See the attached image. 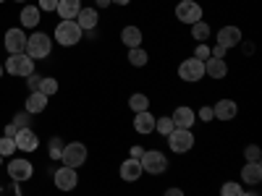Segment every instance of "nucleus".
Here are the masks:
<instances>
[{
	"instance_id": "nucleus-44",
	"label": "nucleus",
	"mask_w": 262,
	"mask_h": 196,
	"mask_svg": "<svg viewBox=\"0 0 262 196\" xmlns=\"http://www.w3.org/2000/svg\"><path fill=\"white\" fill-rule=\"evenodd\" d=\"M97 6L100 8H107V6H111V0H97Z\"/></svg>"
},
{
	"instance_id": "nucleus-25",
	"label": "nucleus",
	"mask_w": 262,
	"mask_h": 196,
	"mask_svg": "<svg viewBox=\"0 0 262 196\" xmlns=\"http://www.w3.org/2000/svg\"><path fill=\"white\" fill-rule=\"evenodd\" d=\"M128 107H131L134 113H144V110H149V97L142 94V92L131 94V97H128Z\"/></svg>"
},
{
	"instance_id": "nucleus-13",
	"label": "nucleus",
	"mask_w": 262,
	"mask_h": 196,
	"mask_svg": "<svg viewBox=\"0 0 262 196\" xmlns=\"http://www.w3.org/2000/svg\"><path fill=\"white\" fill-rule=\"evenodd\" d=\"M170 120H173V126H176V128H189V131H191V126L196 123V113L191 110V107L181 105V107H176V110H173Z\"/></svg>"
},
{
	"instance_id": "nucleus-6",
	"label": "nucleus",
	"mask_w": 262,
	"mask_h": 196,
	"mask_svg": "<svg viewBox=\"0 0 262 196\" xmlns=\"http://www.w3.org/2000/svg\"><path fill=\"white\" fill-rule=\"evenodd\" d=\"M194 134L189 128H173L170 134H168V146L170 152H176V155H184V152H191L194 146Z\"/></svg>"
},
{
	"instance_id": "nucleus-7",
	"label": "nucleus",
	"mask_w": 262,
	"mask_h": 196,
	"mask_svg": "<svg viewBox=\"0 0 262 196\" xmlns=\"http://www.w3.org/2000/svg\"><path fill=\"white\" fill-rule=\"evenodd\" d=\"M179 79H184V81H189V84L205 79V60L186 58V60L179 65Z\"/></svg>"
},
{
	"instance_id": "nucleus-20",
	"label": "nucleus",
	"mask_w": 262,
	"mask_h": 196,
	"mask_svg": "<svg viewBox=\"0 0 262 196\" xmlns=\"http://www.w3.org/2000/svg\"><path fill=\"white\" fill-rule=\"evenodd\" d=\"M242 183H247V186H259L262 183V165L259 162H247L242 167Z\"/></svg>"
},
{
	"instance_id": "nucleus-34",
	"label": "nucleus",
	"mask_w": 262,
	"mask_h": 196,
	"mask_svg": "<svg viewBox=\"0 0 262 196\" xmlns=\"http://www.w3.org/2000/svg\"><path fill=\"white\" fill-rule=\"evenodd\" d=\"M196 120H202V123L215 120V115H212V107H200V113H196Z\"/></svg>"
},
{
	"instance_id": "nucleus-27",
	"label": "nucleus",
	"mask_w": 262,
	"mask_h": 196,
	"mask_svg": "<svg viewBox=\"0 0 262 196\" xmlns=\"http://www.w3.org/2000/svg\"><path fill=\"white\" fill-rule=\"evenodd\" d=\"M191 37L196 42H207L210 39V24L207 21H196V24H191Z\"/></svg>"
},
{
	"instance_id": "nucleus-35",
	"label": "nucleus",
	"mask_w": 262,
	"mask_h": 196,
	"mask_svg": "<svg viewBox=\"0 0 262 196\" xmlns=\"http://www.w3.org/2000/svg\"><path fill=\"white\" fill-rule=\"evenodd\" d=\"M13 126H16V128H29V113L16 115V118H13Z\"/></svg>"
},
{
	"instance_id": "nucleus-14",
	"label": "nucleus",
	"mask_w": 262,
	"mask_h": 196,
	"mask_svg": "<svg viewBox=\"0 0 262 196\" xmlns=\"http://www.w3.org/2000/svg\"><path fill=\"white\" fill-rule=\"evenodd\" d=\"M13 141H16V149H21V152H34L39 146V139H37V134L32 128H18Z\"/></svg>"
},
{
	"instance_id": "nucleus-4",
	"label": "nucleus",
	"mask_w": 262,
	"mask_h": 196,
	"mask_svg": "<svg viewBox=\"0 0 262 196\" xmlns=\"http://www.w3.org/2000/svg\"><path fill=\"white\" fill-rule=\"evenodd\" d=\"M86 146L81 144V141H71V144H66L63 146V152H60V162L66 165V167H81L84 162H86Z\"/></svg>"
},
{
	"instance_id": "nucleus-21",
	"label": "nucleus",
	"mask_w": 262,
	"mask_h": 196,
	"mask_svg": "<svg viewBox=\"0 0 262 196\" xmlns=\"http://www.w3.org/2000/svg\"><path fill=\"white\" fill-rule=\"evenodd\" d=\"M55 11H58V16L63 21H74L79 16V11H81V0H58Z\"/></svg>"
},
{
	"instance_id": "nucleus-15",
	"label": "nucleus",
	"mask_w": 262,
	"mask_h": 196,
	"mask_svg": "<svg viewBox=\"0 0 262 196\" xmlns=\"http://www.w3.org/2000/svg\"><path fill=\"white\" fill-rule=\"evenodd\" d=\"M215 120H233L238 115V105L233 100H217V105L212 107Z\"/></svg>"
},
{
	"instance_id": "nucleus-16",
	"label": "nucleus",
	"mask_w": 262,
	"mask_h": 196,
	"mask_svg": "<svg viewBox=\"0 0 262 196\" xmlns=\"http://www.w3.org/2000/svg\"><path fill=\"white\" fill-rule=\"evenodd\" d=\"M155 115H152L149 110H144V113H134V131L137 134H142V136H147V134H155Z\"/></svg>"
},
{
	"instance_id": "nucleus-42",
	"label": "nucleus",
	"mask_w": 262,
	"mask_h": 196,
	"mask_svg": "<svg viewBox=\"0 0 262 196\" xmlns=\"http://www.w3.org/2000/svg\"><path fill=\"white\" fill-rule=\"evenodd\" d=\"M131 155H134V160H139V157H142V149H139V146H134V149H131Z\"/></svg>"
},
{
	"instance_id": "nucleus-3",
	"label": "nucleus",
	"mask_w": 262,
	"mask_h": 196,
	"mask_svg": "<svg viewBox=\"0 0 262 196\" xmlns=\"http://www.w3.org/2000/svg\"><path fill=\"white\" fill-rule=\"evenodd\" d=\"M81 37H84V32H81V27L76 24V21H60V24L55 27V39H58V45H63V47L79 45Z\"/></svg>"
},
{
	"instance_id": "nucleus-12",
	"label": "nucleus",
	"mask_w": 262,
	"mask_h": 196,
	"mask_svg": "<svg viewBox=\"0 0 262 196\" xmlns=\"http://www.w3.org/2000/svg\"><path fill=\"white\" fill-rule=\"evenodd\" d=\"M74 21L81 27V32H95L97 24H100V13H97V8H84L81 6V11H79V16Z\"/></svg>"
},
{
	"instance_id": "nucleus-38",
	"label": "nucleus",
	"mask_w": 262,
	"mask_h": 196,
	"mask_svg": "<svg viewBox=\"0 0 262 196\" xmlns=\"http://www.w3.org/2000/svg\"><path fill=\"white\" fill-rule=\"evenodd\" d=\"M39 79H42V76H37V74L27 76V84H29V89H32V92H37V86H39Z\"/></svg>"
},
{
	"instance_id": "nucleus-41",
	"label": "nucleus",
	"mask_w": 262,
	"mask_h": 196,
	"mask_svg": "<svg viewBox=\"0 0 262 196\" xmlns=\"http://www.w3.org/2000/svg\"><path fill=\"white\" fill-rule=\"evenodd\" d=\"M60 152H63V146H60L58 139H55V144H53V149H50V155H53V157H60Z\"/></svg>"
},
{
	"instance_id": "nucleus-46",
	"label": "nucleus",
	"mask_w": 262,
	"mask_h": 196,
	"mask_svg": "<svg viewBox=\"0 0 262 196\" xmlns=\"http://www.w3.org/2000/svg\"><path fill=\"white\" fill-rule=\"evenodd\" d=\"M16 3H27V0H16Z\"/></svg>"
},
{
	"instance_id": "nucleus-9",
	"label": "nucleus",
	"mask_w": 262,
	"mask_h": 196,
	"mask_svg": "<svg viewBox=\"0 0 262 196\" xmlns=\"http://www.w3.org/2000/svg\"><path fill=\"white\" fill-rule=\"evenodd\" d=\"M8 176H11L16 183L29 181V178L34 176V167H32V162H29V160L18 157V160H11V162H8Z\"/></svg>"
},
{
	"instance_id": "nucleus-45",
	"label": "nucleus",
	"mask_w": 262,
	"mask_h": 196,
	"mask_svg": "<svg viewBox=\"0 0 262 196\" xmlns=\"http://www.w3.org/2000/svg\"><path fill=\"white\" fill-rule=\"evenodd\" d=\"M3 71H6V68H3V65H0V76H3Z\"/></svg>"
},
{
	"instance_id": "nucleus-39",
	"label": "nucleus",
	"mask_w": 262,
	"mask_h": 196,
	"mask_svg": "<svg viewBox=\"0 0 262 196\" xmlns=\"http://www.w3.org/2000/svg\"><path fill=\"white\" fill-rule=\"evenodd\" d=\"M16 134H18V128H16L13 123H8V126H6V136H8V139H16Z\"/></svg>"
},
{
	"instance_id": "nucleus-8",
	"label": "nucleus",
	"mask_w": 262,
	"mask_h": 196,
	"mask_svg": "<svg viewBox=\"0 0 262 196\" xmlns=\"http://www.w3.org/2000/svg\"><path fill=\"white\" fill-rule=\"evenodd\" d=\"M176 18L181 24H196V21H202V6L194 3V0H181L176 6Z\"/></svg>"
},
{
	"instance_id": "nucleus-37",
	"label": "nucleus",
	"mask_w": 262,
	"mask_h": 196,
	"mask_svg": "<svg viewBox=\"0 0 262 196\" xmlns=\"http://www.w3.org/2000/svg\"><path fill=\"white\" fill-rule=\"evenodd\" d=\"M210 58H223V60H226V47H223V45H215V47L210 50Z\"/></svg>"
},
{
	"instance_id": "nucleus-2",
	"label": "nucleus",
	"mask_w": 262,
	"mask_h": 196,
	"mask_svg": "<svg viewBox=\"0 0 262 196\" xmlns=\"http://www.w3.org/2000/svg\"><path fill=\"white\" fill-rule=\"evenodd\" d=\"M139 165H142V173H149V176H160V173L168 170V157L163 155L160 149H147V152H142Z\"/></svg>"
},
{
	"instance_id": "nucleus-5",
	"label": "nucleus",
	"mask_w": 262,
	"mask_h": 196,
	"mask_svg": "<svg viewBox=\"0 0 262 196\" xmlns=\"http://www.w3.org/2000/svg\"><path fill=\"white\" fill-rule=\"evenodd\" d=\"M3 68L11 74V76H32L34 74V60L27 55V53H16V55H11L8 60H6V65Z\"/></svg>"
},
{
	"instance_id": "nucleus-24",
	"label": "nucleus",
	"mask_w": 262,
	"mask_h": 196,
	"mask_svg": "<svg viewBox=\"0 0 262 196\" xmlns=\"http://www.w3.org/2000/svg\"><path fill=\"white\" fill-rule=\"evenodd\" d=\"M48 100H50V97H45L42 92H32V94L27 97V113H29V115L42 113V110L48 107Z\"/></svg>"
},
{
	"instance_id": "nucleus-40",
	"label": "nucleus",
	"mask_w": 262,
	"mask_h": 196,
	"mask_svg": "<svg viewBox=\"0 0 262 196\" xmlns=\"http://www.w3.org/2000/svg\"><path fill=\"white\" fill-rule=\"evenodd\" d=\"M163 196H186V193H184L181 188H165V193H163Z\"/></svg>"
},
{
	"instance_id": "nucleus-18",
	"label": "nucleus",
	"mask_w": 262,
	"mask_h": 196,
	"mask_svg": "<svg viewBox=\"0 0 262 196\" xmlns=\"http://www.w3.org/2000/svg\"><path fill=\"white\" fill-rule=\"evenodd\" d=\"M121 178L126 181V183H134V181H139L142 178V165H139V160H134V157H128V160H123L121 162Z\"/></svg>"
},
{
	"instance_id": "nucleus-36",
	"label": "nucleus",
	"mask_w": 262,
	"mask_h": 196,
	"mask_svg": "<svg viewBox=\"0 0 262 196\" xmlns=\"http://www.w3.org/2000/svg\"><path fill=\"white\" fill-rule=\"evenodd\" d=\"M39 11H55L58 8V0H39Z\"/></svg>"
},
{
	"instance_id": "nucleus-17",
	"label": "nucleus",
	"mask_w": 262,
	"mask_h": 196,
	"mask_svg": "<svg viewBox=\"0 0 262 196\" xmlns=\"http://www.w3.org/2000/svg\"><path fill=\"white\" fill-rule=\"evenodd\" d=\"M238 42H242V29L238 27H223L221 32H217V45H223L226 50L236 47Z\"/></svg>"
},
{
	"instance_id": "nucleus-32",
	"label": "nucleus",
	"mask_w": 262,
	"mask_h": 196,
	"mask_svg": "<svg viewBox=\"0 0 262 196\" xmlns=\"http://www.w3.org/2000/svg\"><path fill=\"white\" fill-rule=\"evenodd\" d=\"M244 160H247V162H259V160H262V149H259L257 144H249V146L244 149Z\"/></svg>"
},
{
	"instance_id": "nucleus-28",
	"label": "nucleus",
	"mask_w": 262,
	"mask_h": 196,
	"mask_svg": "<svg viewBox=\"0 0 262 196\" xmlns=\"http://www.w3.org/2000/svg\"><path fill=\"white\" fill-rule=\"evenodd\" d=\"M37 92H42L45 97H53V94L58 92V79H39Z\"/></svg>"
},
{
	"instance_id": "nucleus-1",
	"label": "nucleus",
	"mask_w": 262,
	"mask_h": 196,
	"mask_svg": "<svg viewBox=\"0 0 262 196\" xmlns=\"http://www.w3.org/2000/svg\"><path fill=\"white\" fill-rule=\"evenodd\" d=\"M53 50V39L48 34H42V32H34L32 37H27V47L24 53L32 58V60H42V58H48Z\"/></svg>"
},
{
	"instance_id": "nucleus-48",
	"label": "nucleus",
	"mask_w": 262,
	"mask_h": 196,
	"mask_svg": "<svg viewBox=\"0 0 262 196\" xmlns=\"http://www.w3.org/2000/svg\"><path fill=\"white\" fill-rule=\"evenodd\" d=\"M0 3H3V0H0Z\"/></svg>"
},
{
	"instance_id": "nucleus-47",
	"label": "nucleus",
	"mask_w": 262,
	"mask_h": 196,
	"mask_svg": "<svg viewBox=\"0 0 262 196\" xmlns=\"http://www.w3.org/2000/svg\"><path fill=\"white\" fill-rule=\"evenodd\" d=\"M0 165H3V157H0Z\"/></svg>"
},
{
	"instance_id": "nucleus-31",
	"label": "nucleus",
	"mask_w": 262,
	"mask_h": 196,
	"mask_svg": "<svg viewBox=\"0 0 262 196\" xmlns=\"http://www.w3.org/2000/svg\"><path fill=\"white\" fill-rule=\"evenodd\" d=\"M11 155H16V141L3 136L0 139V157H11Z\"/></svg>"
},
{
	"instance_id": "nucleus-11",
	"label": "nucleus",
	"mask_w": 262,
	"mask_h": 196,
	"mask_svg": "<svg viewBox=\"0 0 262 196\" xmlns=\"http://www.w3.org/2000/svg\"><path fill=\"white\" fill-rule=\"evenodd\" d=\"M3 45L8 50V55H16V53H24L27 47V34L21 29H8L6 37H3Z\"/></svg>"
},
{
	"instance_id": "nucleus-29",
	"label": "nucleus",
	"mask_w": 262,
	"mask_h": 196,
	"mask_svg": "<svg viewBox=\"0 0 262 196\" xmlns=\"http://www.w3.org/2000/svg\"><path fill=\"white\" fill-rule=\"evenodd\" d=\"M173 128H176V126H173L170 115H163V118H158V120H155V131H158L160 136H168L170 131H173Z\"/></svg>"
},
{
	"instance_id": "nucleus-23",
	"label": "nucleus",
	"mask_w": 262,
	"mask_h": 196,
	"mask_svg": "<svg viewBox=\"0 0 262 196\" xmlns=\"http://www.w3.org/2000/svg\"><path fill=\"white\" fill-rule=\"evenodd\" d=\"M39 18H42V11H39L37 6H24V11H21V27H27V29H37Z\"/></svg>"
},
{
	"instance_id": "nucleus-19",
	"label": "nucleus",
	"mask_w": 262,
	"mask_h": 196,
	"mask_svg": "<svg viewBox=\"0 0 262 196\" xmlns=\"http://www.w3.org/2000/svg\"><path fill=\"white\" fill-rule=\"evenodd\" d=\"M205 76H210V79H226L228 76V63L223 58H207L205 60Z\"/></svg>"
},
{
	"instance_id": "nucleus-10",
	"label": "nucleus",
	"mask_w": 262,
	"mask_h": 196,
	"mask_svg": "<svg viewBox=\"0 0 262 196\" xmlns=\"http://www.w3.org/2000/svg\"><path fill=\"white\" fill-rule=\"evenodd\" d=\"M53 181H55V186H58L60 191H74L76 183H79V176H76V170H74V167H66V165H63V167L55 170Z\"/></svg>"
},
{
	"instance_id": "nucleus-33",
	"label": "nucleus",
	"mask_w": 262,
	"mask_h": 196,
	"mask_svg": "<svg viewBox=\"0 0 262 196\" xmlns=\"http://www.w3.org/2000/svg\"><path fill=\"white\" fill-rule=\"evenodd\" d=\"M194 58H196V60H205V58H210V47H207V42H200V45H196Z\"/></svg>"
},
{
	"instance_id": "nucleus-26",
	"label": "nucleus",
	"mask_w": 262,
	"mask_h": 196,
	"mask_svg": "<svg viewBox=\"0 0 262 196\" xmlns=\"http://www.w3.org/2000/svg\"><path fill=\"white\" fill-rule=\"evenodd\" d=\"M147 60H149V55H147L144 47H131V50H128V63H131V65H137V68H144Z\"/></svg>"
},
{
	"instance_id": "nucleus-43",
	"label": "nucleus",
	"mask_w": 262,
	"mask_h": 196,
	"mask_svg": "<svg viewBox=\"0 0 262 196\" xmlns=\"http://www.w3.org/2000/svg\"><path fill=\"white\" fill-rule=\"evenodd\" d=\"M111 3H116V6H128L131 0H111Z\"/></svg>"
},
{
	"instance_id": "nucleus-22",
	"label": "nucleus",
	"mask_w": 262,
	"mask_h": 196,
	"mask_svg": "<svg viewBox=\"0 0 262 196\" xmlns=\"http://www.w3.org/2000/svg\"><path fill=\"white\" fill-rule=\"evenodd\" d=\"M142 29L139 27H123V32H121V42L131 50V47H142Z\"/></svg>"
},
{
	"instance_id": "nucleus-30",
	"label": "nucleus",
	"mask_w": 262,
	"mask_h": 196,
	"mask_svg": "<svg viewBox=\"0 0 262 196\" xmlns=\"http://www.w3.org/2000/svg\"><path fill=\"white\" fill-rule=\"evenodd\" d=\"M242 193H244V186L236 181H226L221 188V196H242Z\"/></svg>"
}]
</instances>
